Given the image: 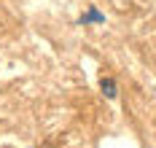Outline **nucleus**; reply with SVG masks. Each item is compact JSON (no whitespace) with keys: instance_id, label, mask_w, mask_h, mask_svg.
Masks as SVG:
<instances>
[{"instance_id":"f257e3e1","label":"nucleus","mask_w":156,"mask_h":148,"mask_svg":"<svg viewBox=\"0 0 156 148\" xmlns=\"http://www.w3.org/2000/svg\"><path fill=\"white\" fill-rule=\"evenodd\" d=\"M102 22H105V16H102L97 8H89V11L81 16V24H102Z\"/></svg>"},{"instance_id":"f03ea898","label":"nucleus","mask_w":156,"mask_h":148,"mask_svg":"<svg viewBox=\"0 0 156 148\" xmlns=\"http://www.w3.org/2000/svg\"><path fill=\"white\" fill-rule=\"evenodd\" d=\"M100 89H102V94H105L108 100H113L116 94H119V86H116L113 78H102V81H100Z\"/></svg>"}]
</instances>
